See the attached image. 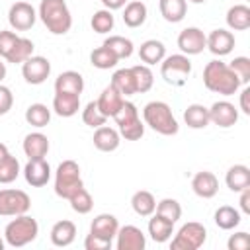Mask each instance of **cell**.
<instances>
[{
    "label": "cell",
    "instance_id": "6da1fadb",
    "mask_svg": "<svg viewBox=\"0 0 250 250\" xmlns=\"http://www.w3.org/2000/svg\"><path fill=\"white\" fill-rule=\"evenodd\" d=\"M203 84L209 92L221 94V96H232L240 90L238 76L230 70V66L219 59L209 61L203 68Z\"/></svg>",
    "mask_w": 250,
    "mask_h": 250
},
{
    "label": "cell",
    "instance_id": "7a4b0ae2",
    "mask_svg": "<svg viewBox=\"0 0 250 250\" xmlns=\"http://www.w3.org/2000/svg\"><path fill=\"white\" fill-rule=\"evenodd\" d=\"M37 18L53 35H64L72 27V16L64 0H41Z\"/></svg>",
    "mask_w": 250,
    "mask_h": 250
},
{
    "label": "cell",
    "instance_id": "3957f363",
    "mask_svg": "<svg viewBox=\"0 0 250 250\" xmlns=\"http://www.w3.org/2000/svg\"><path fill=\"white\" fill-rule=\"evenodd\" d=\"M143 121L154 133L164 135V137H172L180 131L178 119L174 117L170 105L166 102H160V100H152L143 107Z\"/></svg>",
    "mask_w": 250,
    "mask_h": 250
},
{
    "label": "cell",
    "instance_id": "277c9868",
    "mask_svg": "<svg viewBox=\"0 0 250 250\" xmlns=\"http://www.w3.org/2000/svg\"><path fill=\"white\" fill-rule=\"evenodd\" d=\"M39 234V223L27 213L16 215L4 229V240L12 248H21L33 242Z\"/></svg>",
    "mask_w": 250,
    "mask_h": 250
},
{
    "label": "cell",
    "instance_id": "5b68a950",
    "mask_svg": "<svg viewBox=\"0 0 250 250\" xmlns=\"http://www.w3.org/2000/svg\"><path fill=\"white\" fill-rule=\"evenodd\" d=\"M80 188H84V182H82V176H80L78 162L62 160L57 166V172H55V193L62 199H68Z\"/></svg>",
    "mask_w": 250,
    "mask_h": 250
},
{
    "label": "cell",
    "instance_id": "8992f818",
    "mask_svg": "<svg viewBox=\"0 0 250 250\" xmlns=\"http://www.w3.org/2000/svg\"><path fill=\"white\" fill-rule=\"evenodd\" d=\"M160 74L164 78L166 84L170 86H184L191 74V61L188 55L184 53H176V55H168L162 59L160 62Z\"/></svg>",
    "mask_w": 250,
    "mask_h": 250
},
{
    "label": "cell",
    "instance_id": "52a82bcc",
    "mask_svg": "<svg viewBox=\"0 0 250 250\" xmlns=\"http://www.w3.org/2000/svg\"><path fill=\"white\" fill-rule=\"evenodd\" d=\"M205 240H207V229L197 221H189L178 229V232L174 234L170 242V248L172 250H197L205 244Z\"/></svg>",
    "mask_w": 250,
    "mask_h": 250
},
{
    "label": "cell",
    "instance_id": "ba28073f",
    "mask_svg": "<svg viewBox=\"0 0 250 250\" xmlns=\"http://www.w3.org/2000/svg\"><path fill=\"white\" fill-rule=\"evenodd\" d=\"M31 207V197L23 189L6 188L0 189V217H16L27 213Z\"/></svg>",
    "mask_w": 250,
    "mask_h": 250
},
{
    "label": "cell",
    "instance_id": "9c48e42d",
    "mask_svg": "<svg viewBox=\"0 0 250 250\" xmlns=\"http://www.w3.org/2000/svg\"><path fill=\"white\" fill-rule=\"evenodd\" d=\"M37 21V10L29 2H14L8 10V23L14 31H27Z\"/></svg>",
    "mask_w": 250,
    "mask_h": 250
},
{
    "label": "cell",
    "instance_id": "30bf717a",
    "mask_svg": "<svg viewBox=\"0 0 250 250\" xmlns=\"http://www.w3.org/2000/svg\"><path fill=\"white\" fill-rule=\"evenodd\" d=\"M51 74V62L47 57L41 55H31L27 61L21 62V76L25 78L27 84H43Z\"/></svg>",
    "mask_w": 250,
    "mask_h": 250
},
{
    "label": "cell",
    "instance_id": "8fae6325",
    "mask_svg": "<svg viewBox=\"0 0 250 250\" xmlns=\"http://www.w3.org/2000/svg\"><path fill=\"white\" fill-rule=\"evenodd\" d=\"M236 121H238V109L229 100H219L209 107V123L221 129H229L236 125Z\"/></svg>",
    "mask_w": 250,
    "mask_h": 250
},
{
    "label": "cell",
    "instance_id": "7c38bea8",
    "mask_svg": "<svg viewBox=\"0 0 250 250\" xmlns=\"http://www.w3.org/2000/svg\"><path fill=\"white\" fill-rule=\"evenodd\" d=\"M145 246H146V236L139 227H135V225L119 227V230L115 234L117 250H145Z\"/></svg>",
    "mask_w": 250,
    "mask_h": 250
},
{
    "label": "cell",
    "instance_id": "4fadbf2b",
    "mask_svg": "<svg viewBox=\"0 0 250 250\" xmlns=\"http://www.w3.org/2000/svg\"><path fill=\"white\" fill-rule=\"evenodd\" d=\"M234 33L229 29H213L209 35H205V49H209L215 57H225L229 53H232L234 49Z\"/></svg>",
    "mask_w": 250,
    "mask_h": 250
},
{
    "label": "cell",
    "instance_id": "5bb4252c",
    "mask_svg": "<svg viewBox=\"0 0 250 250\" xmlns=\"http://www.w3.org/2000/svg\"><path fill=\"white\" fill-rule=\"evenodd\" d=\"M23 178L31 188H43L51 180V166L45 158H31L23 166Z\"/></svg>",
    "mask_w": 250,
    "mask_h": 250
},
{
    "label": "cell",
    "instance_id": "9a60e30c",
    "mask_svg": "<svg viewBox=\"0 0 250 250\" xmlns=\"http://www.w3.org/2000/svg\"><path fill=\"white\" fill-rule=\"evenodd\" d=\"M178 47L184 55H199L205 49V33L199 27H186L178 35Z\"/></svg>",
    "mask_w": 250,
    "mask_h": 250
},
{
    "label": "cell",
    "instance_id": "2e32d148",
    "mask_svg": "<svg viewBox=\"0 0 250 250\" xmlns=\"http://www.w3.org/2000/svg\"><path fill=\"white\" fill-rule=\"evenodd\" d=\"M117 230H119V221L111 213H100L90 223V234H94L102 240H107V242H113Z\"/></svg>",
    "mask_w": 250,
    "mask_h": 250
},
{
    "label": "cell",
    "instance_id": "e0dca14e",
    "mask_svg": "<svg viewBox=\"0 0 250 250\" xmlns=\"http://www.w3.org/2000/svg\"><path fill=\"white\" fill-rule=\"evenodd\" d=\"M191 189H193V193H195L197 197H201V199H211V197H215L217 191H219V180H217V176H215L213 172L201 170V172H197V174L191 178Z\"/></svg>",
    "mask_w": 250,
    "mask_h": 250
},
{
    "label": "cell",
    "instance_id": "ac0fdd59",
    "mask_svg": "<svg viewBox=\"0 0 250 250\" xmlns=\"http://www.w3.org/2000/svg\"><path fill=\"white\" fill-rule=\"evenodd\" d=\"M49 238H51V244L57 246V248H66L74 242L76 238V225L68 219H62V221H57L53 227H51V232H49Z\"/></svg>",
    "mask_w": 250,
    "mask_h": 250
},
{
    "label": "cell",
    "instance_id": "d6986e66",
    "mask_svg": "<svg viewBox=\"0 0 250 250\" xmlns=\"http://www.w3.org/2000/svg\"><path fill=\"white\" fill-rule=\"evenodd\" d=\"M123 102H125V98L109 84V86H105L104 90H102V94H100V98L96 100V104H98V109L109 119H113V115L119 111V107L123 105Z\"/></svg>",
    "mask_w": 250,
    "mask_h": 250
},
{
    "label": "cell",
    "instance_id": "ffe728a7",
    "mask_svg": "<svg viewBox=\"0 0 250 250\" xmlns=\"http://www.w3.org/2000/svg\"><path fill=\"white\" fill-rule=\"evenodd\" d=\"M92 141H94V146L98 150H102V152H113V150H117V146L121 143V135H119L117 129L107 127V125H102V127H98L94 131Z\"/></svg>",
    "mask_w": 250,
    "mask_h": 250
},
{
    "label": "cell",
    "instance_id": "44dd1931",
    "mask_svg": "<svg viewBox=\"0 0 250 250\" xmlns=\"http://www.w3.org/2000/svg\"><path fill=\"white\" fill-rule=\"evenodd\" d=\"M21 146H23V152L29 160L31 158H45L49 152V139L41 131H33V133H27L23 137Z\"/></svg>",
    "mask_w": 250,
    "mask_h": 250
},
{
    "label": "cell",
    "instance_id": "7402d4cb",
    "mask_svg": "<svg viewBox=\"0 0 250 250\" xmlns=\"http://www.w3.org/2000/svg\"><path fill=\"white\" fill-rule=\"evenodd\" d=\"M164 57H166V45L158 39H146L139 47V59L143 61V64H148V66L160 64Z\"/></svg>",
    "mask_w": 250,
    "mask_h": 250
},
{
    "label": "cell",
    "instance_id": "603a6c76",
    "mask_svg": "<svg viewBox=\"0 0 250 250\" xmlns=\"http://www.w3.org/2000/svg\"><path fill=\"white\" fill-rule=\"evenodd\" d=\"M80 109V96L78 94H64V92H55L53 98V111L59 117H72Z\"/></svg>",
    "mask_w": 250,
    "mask_h": 250
},
{
    "label": "cell",
    "instance_id": "cb8c5ba5",
    "mask_svg": "<svg viewBox=\"0 0 250 250\" xmlns=\"http://www.w3.org/2000/svg\"><path fill=\"white\" fill-rule=\"evenodd\" d=\"M84 90V78L76 70H64L55 78V92H64V94H82Z\"/></svg>",
    "mask_w": 250,
    "mask_h": 250
},
{
    "label": "cell",
    "instance_id": "d4e9b609",
    "mask_svg": "<svg viewBox=\"0 0 250 250\" xmlns=\"http://www.w3.org/2000/svg\"><path fill=\"white\" fill-rule=\"evenodd\" d=\"M225 184L230 191L238 193L246 188H250V168L244 164H234L225 174Z\"/></svg>",
    "mask_w": 250,
    "mask_h": 250
},
{
    "label": "cell",
    "instance_id": "484cf974",
    "mask_svg": "<svg viewBox=\"0 0 250 250\" xmlns=\"http://www.w3.org/2000/svg\"><path fill=\"white\" fill-rule=\"evenodd\" d=\"M172 234H174V223L160 217L158 213L156 215L152 213L150 219H148V236L154 242L162 244V242H168L172 238Z\"/></svg>",
    "mask_w": 250,
    "mask_h": 250
},
{
    "label": "cell",
    "instance_id": "4316f807",
    "mask_svg": "<svg viewBox=\"0 0 250 250\" xmlns=\"http://www.w3.org/2000/svg\"><path fill=\"white\" fill-rule=\"evenodd\" d=\"M146 16H148L146 4L141 0H131L123 6V23L127 27H133V29L141 27L146 21Z\"/></svg>",
    "mask_w": 250,
    "mask_h": 250
},
{
    "label": "cell",
    "instance_id": "83f0119b",
    "mask_svg": "<svg viewBox=\"0 0 250 250\" xmlns=\"http://www.w3.org/2000/svg\"><path fill=\"white\" fill-rule=\"evenodd\" d=\"M225 20L230 31H244L250 27V8L246 4H234L227 10Z\"/></svg>",
    "mask_w": 250,
    "mask_h": 250
},
{
    "label": "cell",
    "instance_id": "f1b7e54d",
    "mask_svg": "<svg viewBox=\"0 0 250 250\" xmlns=\"http://www.w3.org/2000/svg\"><path fill=\"white\" fill-rule=\"evenodd\" d=\"M158 10L168 23H180L188 12V0H158Z\"/></svg>",
    "mask_w": 250,
    "mask_h": 250
},
{
    "label": "cell",
    "instance_id": "f546056e",
    "mask_svg": "<svg viewBox=\"0 0 250 250\" xmlns=\"http://www.w3.org/2000/svg\"><path fill=\"white\" fill-rule=\"evenodd\" d=\"M184 123L189 129H205L209 125V107L203 104H189L184 109Z\"/></svg>",
    "mask_w": 250,
    "mask_h": 250
},
{
    "label": "cell",
    "instance_id": "4dcf8cb0",
    "mask_svg": "<svg viewBox=\"0 0 250 250\" xmlns=\"http://www.w3.org/2000/svg\"><path fill=\"white\" fill-rule=\"evenodd\" d=\"M123 98H129V96H135L137 94V86H135V76L131 72V68H117L111 76V82H109Z\"/></svg>",
    "mask_w": 250,
    "mask_h": 250
},
{
    "label": "cell",
    "instance_id": "1f68e13d",
    "mask_svg": "<svg viewBox=\"0 0 250 250\" xmlns=\"http://www.w3.org/2000/svg\"><path fill=\"white\" fill-rule=\"evenodd\" d=\"M213 219H215V225H217L219 229H223V230H232V229H236V227L240 225L242 215H240L238 209H234V207H230V205H221V207L215 211Z\"/></svg>",
    "mask_w": 250,
    "mask_h": 250
},
{
    "label": "cell",
    "instance_id": "d6a6232c",
    "mask_svg": "<svg viewBox=\"0 0 250 250\" xmlns=\"http://www.w3.org/2000/svg\"><path fill=\"white\" fill-rule=\"evenodd\" d=\"M131 207L139 217H150L154 213V209H156V199H154V195L150 191L139 189L131 197Z\"/></svg>",
    "mask_w": 250,
    "mask_h": 250
},
{
    "label": "cell",
    "instance_id": "836d02e7",
    "mask_svg": "<svg viewBox=\"0 0 250 250\" xmlns=\"http://www.w3.org/2000/svg\"><path fill=\"white\" fill-rule=\"evenodd\" d=\"M104 47H107L119 61L121 59H129L135 51V45L131 39L123 37V35H109L105 41H104Z\"/></svg>",
    "mask_w": 250,
    "mask_h": 250
},
{
    "label": "cell",
    "instance_id": "e575fe53",
    "mask_svg": "<svg viewBox=\"0 0 250 250\" xmlns=\"http://www.w3.org/2000/svg\"><path fill=\"white\" fill-rule=\"evenodd\" d=\"M33 49H35V45H33L31 39L20 37V39L16 41V45L12 47V51L6 55V61L12 62V64H21L23 61H27V59L33 55Z\"/></svg>",
    "mask_w": 250,
    "mask_h": 250
},
{
    "label": "cell",
    "instance_id": "d590c367",
    "mask_svg": "<svg viewBox=\"0 0 250 250\" xmlns=\"http://www.w3.org/2000/svg\"><path fill=\"white\" fill-rule=\"evenodd\" d=\"M25 121L35 129L47 127L51 121V109L45 104H31L25 109Z\"/></svg>",
    "mask_w": 250,
    "mask_h": 250
},
{
    "label": "cell",
    "instance_id": "8d00e7d4",
    "mask_svg": "<svg viewBox=\"0 0 250 250\" xmlns=\"http://www.w3.org/2000/svg\"><path fill=\"white\" fill-rule=\"evenodd\" d=\"M90 62H92V66H96V68H100V70H109V68H113L117 62H119V59L107 49V47H96L92 53H90Z\"/></svg>",
    "mask_w": 250,
    "mask_h": 250
},
{
    "label": "cell",
    "instance_id": "74e56055",
    "mask_svg": "<svg viewBox=\"0 0 250 250\" xmlns=\"http://www.w3.org/2000/svg\"><path fill=\"white\" fill-rule=\"evenodd\" d=\"M131 72L135 76V86H137V94H145L152 88L154 84V74L150 70L148 64H135L131 66Z\"/></svg>",
    "mask_w": 250,
    "mask_h": 250
},
{
    "label": "cell",
    "instance_id": "f35d334b",
    "mask_svg": "<svg viewBox=\"0 0 250 250\" xmlns=\"http://www.w3.org/2000/svg\"><path fill=\"white\" fill-rule=\"evenodd\" d=\"M21 168H20V160L14 154H6L0 160V184H12L18 176H20Z\"/></svg>",
    "mask_w": 250,
    "mask_h": 250
},
{
    "label": "cell",
    "instance_id": "ab89813d",
    "mask_svg": "<svg viewBox=\"0 0 250 250\" xmlns=\"http://www.w3.org/2000/svg\"><path fill=\"white\" fill-rule=\"evenodd\" d=\"M160 217H164V219H168V221H172L174 225L180 221V217H182V205L176 201V199H172V197H164V199H160L158 203H156V209H154Z\"/></svg>",
    "mask_w": 250,
    "mask_h": 250
},
{
    "label": "cell",
    "instance_id": "60d3db41",
    "mask_svg": "<svg viewBox=\"0 0 250 250\" xmlns=\"http://www.w3.org/2000/svg\"><path fill=\"white\" fill-rule=\"evenodd\" d=\"M90 25H92V29L96 33H109L113 29V25H115V18H113L111 10L104 8V10L94 12V16L90 20Z\"/></svg>",
    "mask_w": 250,
    "mask_h": 250
},
{
    "label": "cell",
    "instance_id": "b9f144b4",
    "mask_svg": "<svg viewBox=\"0 0 250 250\" xmlns=\"http://www.w3.org/2000/svg\"><path fill=\"white\" fill-rule=\"evenodd\" d=\"M68 201H70L72 211H76L78 215H86V213H90L92 207H94V199H92V195L88 193L86 188H80L76 193H72V195L68 197Z\"/></svg>",
    "mask_w": 250,
    "mask_h": 250
},
{
    "label": "cell",
    "instance_id": "7bdbcfd3",
    "mask_svg": "<svg viewBox=\"0 0 250 250\" xmlns=\"http://www.w3.org/2000/svg\"><path fill=\"white\" fill-rule=\"evenodd\" d=\"M82 121H84V125H88L92 129H98V127L105 125L107 117L98 109V104L96 102H88L84 105V109H82Z\"/></svg>",
    "mask_w": 250,
    "mask_h": 250
},
{
    "label": "cell",
    "instance_id": "ee69618b",
    "mask_svg": "<svg viewBox=\"0 0 250 250\" xmlns=\"http://www.w3.org/2000/svg\"><path fill=\"white\" fill-rule=\"evenodd\" d=\"M113 119H115V123H117V129L119 127H125V125H129V123H133V121H137V119H141L139 117V109H137V105L133 104V102H123V105L119 107V111L113 115Z\"/></svg>",
    "mask_w": 250,
    "mask_h": 250
},
{
    "label": "cell",
    "instance_id": "f6af8a7d",
    "mask_svg": "<svg viewBox=\"0 0 250 250\" xmlns=\"http://www.w3.org/2000/svg\"><path fill=\"white\" fill-rule=\"evenodd\" d=\"M229 66L238 76V80H240L242 86H246L250 82V59L248 57H234L229 62Z\"/></svg>",
    "mask_w": 250,
    "mask_h": 250
},
{
    "label": "cell",
    "instance_id": "bcb514c9",
    "mask_svg": "<svg viewBox=\"0 0 250 250\" xmlns=\"http://www.w3.org/2000/svg\"><path fill=\"white\" fill-rule=\"evenodd\" d=\"M117 131L125 141H139L145 135V121L137 119V121H133V123H129L125 127H119Z\"/></svg>",
    "mask_w": 250,
    "mask_h": 250
},
{
    "label": "cell",
    "instance_id": "7dc6e473",
    "mask_svg": "<svg viewBox=\"0 0 250 250\" xmlns=\"http://www.w3.org/2000/svg\"><path fill=\"white\" fill-rule=\"evenodd\" d=\"M227 248L229 250H248L250 248V234L244 230L230 234L227 240Z\"/></svg>",
    "mask_w": 250,
    "mask_h": 250
},
{
    "label": "cell",
    "instance_id": "c3c4849f",
    "mask_svg": "<svg viewBox=\"0 0 250 250\" xmlns=\"http://www.w3.org/2000/svg\"><path fill=\"white\" fill-rule=\"evenodd\" d=\"M18 39H20V35L16 31H10V29L0 31V57L2 59H6V55L12 51V47L16 45Z\"/></svg>",
    "mask_w": 250,
    "mask_h": 250
},
{
    "label": "cell",
    "instance_id": "681fc988",
    "mask_svg": "<svg viewBox=\"0 0 250 250\" xmlns=\"http://www.w3.org/2000/svg\"><path fill=\"white\" fill-rule=\"evenodd\" d=\"M14 105V94L8 86L0 84V115H6Z\"/></svg>",
    "mask_w": 250,
    "mask_h": 250
},
{
    "label": "cell",
    "instance_id": "f907efd6",
    "mask_svg": "<svg viewBox=\"0 0 250 250\" xmlns=\"http://www.w3.org/2000/svg\"><path fill=\"white\" fill-rule=\"evenodd\" d=\"M84 248L86 250H107V248H111V242L102 240V238H98V236L88 232V236L84 238Z\"/></svg>",
    "mask_w": 250,
    "mask_h": 250
},
{
    "label": "cell",
    "instance_id": "816d5d0a",
    "mask_svg": "<svg viewBox=\"0 0 250 250\" xmlns=\"http://www.w3.org/2000/svg\"><path fill=\"white\" fill-rule=\"evenodd\" d=\"M240 193V199H238V205H240V213L244 215H250V188L238 191Z\"/></svg>",
    "mask_w": 250,
    "mask_h": 250
},
{
    "label": "cell",
    "instance_id": "f5cc1de1",
    "mask_svg": "<svg viewBox=\"0 0 250 250\" xmlns=\"http://www.w3.org/2000/svg\"><path fill=\"white\" fill-rule=\"evenodd\" d=\"M248 96H250V88H248V84L244 86V90L240 92V111L244 113V115H250V105H248Z\"/></svg>",
    "mask_w": 250,
    "mask_h": 250
},
{
    "label": "cell",
    "instance_id": "db71d44e",
    "mask_svg": "<svg viewBox=\"0 0 250 250\" xmlns=\"http://www.w3.org/2000/svg\"><path fill=\"white\" fill-rule=\"evenodd\" d=\"M129 0H102V4H104V8L105 10H121L125 4H127Z\"/></svg>",
    "mask_w": 250,
    "mask_h": 250
},
{
    "label": "cell",
    "instance_id": "11a10c76",
    "mask_svg": "<svg viewBox=\"0 0 250 250\" xmlns=\"http://www.w3.org/2000/svg\"><path fill=\"white\" fill-rule=\"evenodd\" d=\"M6 72H8V68H6V62H2V61H0V84H2V80L6 78Z\"/></svg>",
    "mask_w": 250,
    "mask_h": 250
},
{
    "label": "cell",
    "instance_id": "9f6ffc18",
    "mask_svg": "<svg viewBox=\"0 0 250 250\" xmlns=\"http://www.w3.org/2000/svg\"><path fill=\"white\" fill-rule=\"evenodd\" d=\"M8 152H10V150H8V146H6L4 143H0V160H2V158H4Z\"/></svg>",
    "mask_w": 250,
    "mask_h": 250
},
{
    "label": "cell",
    "instance_id": "6f0895ef",
    "mask_svg": "<svg viewBox=\"0 0 250 250\" xmlns=\"http://www.w3.org/2000/svg\"><path fill=\"white\" fill-rule=\"evenodd\" d=\"M4 246H6V240L0 236V250H4Z\"/></svg>",
    "mask_w": 250,
    "mask_h": 250
},
{
    "label": "cell",
    "instance_id": "680465c9",
    "mask_svg": "<svg viewBox=\"0 0 250 250\" xmlns=\"http://www.w3.org/2000/svg\"><path fill=\"white\" fill-rule=\"evenodd\" d=\"M188 2H191V4H203V2H207V0H188Z\"/></svg>",
    "mask_w": 250,
    "mask_h": 250
}]
</instances>
